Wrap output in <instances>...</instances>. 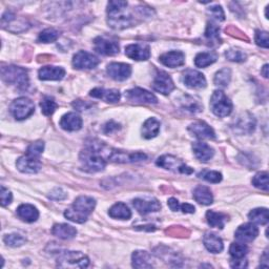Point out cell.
Here are the masks:
<instances>
[{"mask_svg": "<svg viewBox=\"0 0 269 269\" xmlns=\"http://www.w3.org/2000/svg\"><path fill=\"white\" fill-rule=\"evenodd\" d=\"M126 1H110L107 4L108 24L116 30H123L133 24V17L126 13Z\"/></svg>", "mask_w": 269, "mask_h": 269, "instance_id": "obj_1", "label": "cell"}, {"mask_svg": "<svg viewBox=\"0 0 269 269\" xmlns=\"http://www.w3.org/2000/svg\"><path fill=\"white\" fill-rule=\"evenodd\" d=\"M95 206L96 201L93 198L86 197V196H80L73 203V205L65 210L64 217L73 222L84 223L89 216L93 213Z\"/></svg>", "mask_w": 269, "mask_h": 269, "instance_id": "obj_2", "label": "cell"}, {"mask_svg": "<svg viewBox=\"0 0 269 269\" xmlns=\"http://www.w3.org/2000/svg\"><path fill=\"white\" fill-rule=\"evenodd\" d=\"M1 78L5 83L18 86L19 89H25L28 85V76L26 70L10 65L1 69Z\"/></svg>", "mask_w": 269, "mask_h": 269, "instance_id": "obj_3", "label": "cell"}, {"mask_svg": "<svg viewBox=\"0 0 269 269\" xmlns=\"http://www.w3.org/2000/svg\"><path fill=\"white\" fill-rule=\"evenodd\" d=\"M59 267L85 268L90 265V260L80 251H62L57 259Z\"/></svg>", "mask_w": 269, "mask_h": 269, "instance_id": "obj_4", "label": "cell"}, {"mask_svg": "<svg viewBox=\"0 0 269 269\" xmlns=\"http://www.w3.org/2000/svg\"><path fill=\"white\" fill-rule=\"evenodd\" d=\"M210 108L218 117H227L232 112V103L222 91H216L210 99Z\"/></svg>", "mask_w": 269, "mask_h": 269, "instance_id": "obj_5", "label": "cell"}, {"mask_svg": "<svg viewBox=\"0 0 269 269\" xmlns=\"http://www.w3.org/2000/svg\"><path fill=\"white\" fill-rule=\"evenodd\" d=\"M10 111L16 120H24L34 114L35 105L32 100L21 97L13 101Z\"/></svg>", "mask_w": 269, "mask_h": 269, "instance_id": "obj_6", "label": "cell"}, {"mask_svg": "<svg viewBox=\"0 0 269 269\" xmlns=\"http://www.w3.org/2000/svg\"><path fill=\"white\" fill-rule=\"evenodd\" d=\"M98 64V58L93 54L85 52V50H80L73 58V65L77 70H91L96 68Z\"/></svg>", "mask_w": 269, "mask_h": 269, "instance_id": "obj_7", "label": "cell"}, {"mask_svg": "<svg viewBox=\"0 0 269 269\" xmlns=\"http://www.w3.org/2000/svg\"><path fill=\"white\" fill-rule=\"evenodd\" d=\"M125 97L129 101H133V102L138 104H143V103L155 104L158 102V99L154 94L147 90L140 89V87H136V89L127 91L125 93Z\"/></svg>", "mask_w": 269, "mask_h": 269, "instance_id": "obj_8", "label": "cell"}, {"mask_svg": "<svg viewBox=\"0 0 269 269\" xmlns=\"http://www.w3.org/2000/svg\"><path fill=\"white\" fill-rule=\"evenodd\" d=\"M94 46H95L96 52L101 55L113 56L119 53L118 42L106 37H97L94 41Z\"/></svg>", "mask_w": 269, "mask_h": 269, "instance_id": "obj_9", "label": "cell"}, {"mask_svg": "<svg viewBox=\"0 0 269 269\" xmlns=\"http://www.w3.org/2000/svg\"><path fill=\"white\" fill-rule=\"evenodd\" d=\"M152 87H154L155 91L163 94V95H169L171 92L174 90V84L172 79L167 73L159 71L155 77Z\"/></svg>", "mask_w": 269, "mask_h": 269, "instance_id": "obj_10", "label": "cell"}, {"mask_svg": "<svg viewBox=\"0 0 269 269\" xmlns=\"http://www.w3.org/2000/svg\"><path fill=\"white\" fill-rule=\"evenodd\" d=\"M106 72L111 78L117 81H124L132 74V68L126 63L113 62L107 65Z\"/></svg>", "mask_w": 269, "mask_h": 269, "instance_id": "obj_11", "label": "cell"}, {"mask_svg": "<svg viewBox=\"0 0 269 269\" xmlns=\"http://www.w3.org/2000/svg\"><path fill=\"white\" fill-rule=\"evenodd\" d=\"M125 55L130 59L145 61L150 57V49L147 45L135 43V45H129L125 48Z\"/></svg>", "mask_w": 269, "mask_h": 269, "instance_id": "obj_12", "label": "cell"}, {"mask_svg": "<svg viewBox=\"0 0 269 269\" xmlns=\"http://www.w3.org/2000/svg\"><path fill=\"white\" fill-rule=\"evenodd\" d=\"M183 82L190 89L199 90L206 86V79L202 73L194 70H187L183 74Z\"/></svg>", "mask_w": 269, "mask_h": 269, "instance_id": "obj_13", "label": "cell"}, {"mask_svg": "<svg viewBox=\"0 0 269 269\" xmlns=\"http://www.w3.org/2000/svg\"><path fill=\"white\" fill-rule=\"evenodd\" d=\"M259 235V229L251 223H246L240 226L237 230L235 237L239 242L241 243H249L252 242Z\"/></svg>", "mask_w": 269, "mask_h": 269, "instance_id": "obj_14", "label": "cell"}, {"mask_svg": "<svg viewBox=\"0 0 269 269\" xmlns=\"http://www.w3.org/2000/svg\"><path fill=\"white\" fill-rule=\"evenodd\" d=\"M16 166L21 172L36 173L41 169V162L39 161L38 158H34L26 155L17 160Z\"/></svg>", "mask_w": 269, "mask_h": 269, "instance_id": "obj_15", "label": "cell"}, {"mask_svg": "<svg viewBox=\"0 0 269 269\" xmlns=\"http://www.w3.org/2000/svg\"><path fill=\"white\" fill-rule=\"evenodd\" d=\"M134 207L138 210V213L145 216L150 213H156L161 209V204L157 199H135L133 201Z\"/></svg>", "mask_w": 269, "mask_h": 269, "instance_id": "obj_16", "label": "cell"}, {"mask_svg": "<svg viewBox=\"0 0 269 269\" xmlns=\"http://www.w3.org/2000/svg\"><path fill=\"white\" fill-rule=\"evenodd\" d=\"M188 130L199 139H215V132L204 121L194 122L188 127Z\"/></svg>", "mask_w": 269, "mask_h": 269, "instance_id": "obj_17", "label": "cell"}, {"mask_svg": "<svg viewBox=\"0 0 269 269\" xmlns=\"http://www.w3.org/2000/svg\"><path fill=\"white\" fill-rule=\"evenodd\" d=\"M160 62L169 68H177L183 65L185 62V56L180 50H171V52L165 53L160 56Z\"/></svg>", "mask_w": 269, "mask_h": 269, "instance_id": "obj_18", "label": "cell"}, {"mask_svg": "<svg viewBox=\"0 0 269 269\" xmlns=\"http://www.w3.org/2000/svg\"><path fill=\"white\" fill-rule=\"evenodd\" d=\"M60 126L68 132H75L81 128L82 119L76 113L65 114L60 120Z\"/></svg>", "mask_w": 269, "mask_h": 269, "instance_id": "obj_19", "label": "cell"}, {"mask_svg": "<svg viewBox=\"0 0 269 269\" xmlns=\"http://www.w3.org/2000/svg\"><path fill=\"white\" fill-rule=\"evenodd\" d=\"M90 95L94 98L102 99L108 103L118 102L121 98V94L117 90H104V89H94L91 91Z\"/></svg>", "mask_w": 269, "mask_h": 269, "instance_id": "obj_20", "label": "cell"}, {"mask_svg": "<svg viewBox=\"0 0 269 269\" xmlns=\"http://www.w3.org/2000/svg\"><path fill=\"white\" fill-rule=\"evenodd\" d=\"M203 243H204L207 250L213 253H219L224 248L221 238L218 237L216 234H213V232H206L204 238H203Z\"/></svg>", "mask_w": 269, "mask_h": 269, "instance_id": "obj_21", "label": "cell"}, {"mask_svg": "<svg viewBox=\"0 0 269 269\" xmlns=\"http://www.w3.org/2000/svg\"><path fill=\"white\" fill-rule=\"evenodd\" d=\"M38 76L40 80H61L65 76V71L59 67H45L39 70Z\"/></svg>", "mask_w": 269, "mask_h": 269, "instance_id": "obj_22", "label": "cell"}, {"mask_svg": "<svg viewBox=\"0 0 269 269\" xmlns=\"http://www.w3.org/2000/svg\"><path fill=\"white\" fill-rule=\"evenodd\" d=\"M193 150L195 156L199 159L200 161L206 162L208 160L212 159L215 155V150L203 142H196L193 144Z\"/></svg>", "mask_w": 269, "mask_h": 269, "instance_id": "obj_23", "label": "cell"}, {"mask_svg": "<svg viewBox=\"0 0 269 269\" xmlns=\"http://www.w3.org/2000/svg\"><path fill=\"white\" fill-rule=\"evenodd\" d=\"M17 215L21 220L27 223H33L38 219L39 212L35 206L31 204H23L17 209Z\"/></svg>", "mask_w": 269, "mask_h": 269, "instance_id": "obj_24", "label": "cell"}, {"mask_svg": "<svg viewBox=\"0 0 269 269\" xmlns=\"http://www.w3.org/2000/svg\"><path fill=\"white\" fill-rule=\"evenodd\" d=\"M236 130L241 133H251L256 126V120L249 114H243L240 116L236 122Z\"/></svg>", "mask_w": 269, "mask_h": 269, "instance_id": "obj_25", "label": "cell"}, {"mask_svg": "<svg viewBox=\"0 0 269 269\" xmlns=\"http://www.w3.org/2000/svg\"><path fill=\"white\" fill-rule=\"evenodd\" d=\"M133 266L135 268H151L152 262L150 254L143 250H137L133 253Z\"/></svg>", "mask_w": 269, "mask_h": 269, "instance_id": "obj_26", "label": "cell"}, {"mask_svg": "<svg viewBox=\"0 0 269 269\" xmlns=\"http://www.w3.org/2000/svg\"><path fill=\"white\" fill-rule=\"evenodd\" d=\"M53 235L60 238L62 240H70L75 238L77 235V230L75 227L68 224H56L52 229Z\"/></svg>", "mask_w": 269, "mask_h": 269, "instance_id": "obj_27", "label": "cell"}, {"mask_svg": "<svg viewBox=\"0 0 269 269\" xmlns=\"http://www.w3.org/2000/svg\"><path fill=\"white\" fill-rule=\"evenodd\" d=\"M194 198L202 205H210L214 201L213 194L206 186H198L194 191Z\"/></svg>", "mask_w": 269, "mask_h": 269, "instance_id": "obj_28", "label": "cell"}, {"mask_svg": "<svg viewBox=\"0 0 269 269\" xmlns=\"http://www.w3.org/2000/svg\"><path fill=\"white\" fill-rule=\"evenodd\" d=\"M160 132V122L155 118H149L144 122L142 127V136L145 139L155 138Z\"/></svg>", "mask_w": 269, "mask_h": 269, "instance_id": "obj_29", "label": "cell"}, {"mask_svg": "<svg viewBox=\"0 0 269 269\" xmlns=\"http://www.w3.org/2000/svg\"><path fill=\"white\" fill-rule=\"evenodd\" d=\"M113 219H120V220H128L132 217L129 208L124 204V203H116L114 206L108 212Z\"/></svg>", "mask_w": 269, "mask_h": 269, "instance_id": "obj_30", "label": "cell"}, {"mask_svg": "<svg viewBox=\"0 0 269 269\" xmlns=\"http://www.w3.org/2000/svg\"><path fill=\"white\" fill-rule=\"evenodd\" d=\"M157 165L160 167H163V169L170 170V171H178L180 170V167L183 165V163L180 161L179 159H177L176 157L173 156H162L160 157L157 160Z\"/></svg>", "mask_w": 269, "mask_h": 269, "instance_id": "obj_31", "label": "cell"}, {"mask_svg": "<svg viewBox=\"0 0 269 269\" xmlns=\"http://www.w3.org/2000/svg\"><path fill=\"white\" fill-rule=\"evenodd\" d=\"M206 219L208 224L212 227L223 229L225 222L228 220V217L227 215L222 214V213H216L214 210H208L206 213Z\"/></svg>", "mask_w": 269, "mask_h": 269, "instance_id": "obj_32", "label": "cell"}, {"mask_svg": "<svg viewBox=\"0 0 269 269\" xmlns=\"http://www.w3.org/2000/svg\"><path fill=\"white\" fill-rule=\"evenodd\" d=\"M217 60V55L214 53H199L195 58V64L198 68H207Z\"/></svg>", "mask_w": 269, "mask_h": 269, "instance_id": "obj_33", "label": "cell"}, {"mask_svg": "<svg viewBox=\"0 0 269 269\" xmlns=\"http://www.w3.org/2000/svg\"><path fill=\"white\" fill-rule=\"evenodd\" d=\"M248 218L254 223L266 225L268 223V210L266 208H256L249 213Z\"/></svg>", "mask_w": 269, "mask_h": 269, "instance_id": "obj_34", "label": "cell"}, {"mask_svg": "<svg viewBox=\"0 0 269 269\" xmlns=\"http://www.w3.org/2000/svg\"><path fill=\"white\" fill-rule=\"evenodd\" d=\"M230 78H231V72L229 69H222L219 71L215 76V84L221 87H226L229 82H230Z\"/></svg>", "mask_w": 269, "mask_h": 269, "instance_id": "obj_35", "label": "cell"}, {"mask_svg": "<svg viewBox=\"0 0 269 269\" xmlns=\"http://www.w3.org/2000/svg\"><path fill=\"white\" fill-rule=\"evenodd\" d=\"M248 252L247 246L244 243H232L229 248V253L232 259H242Z\"/></svg>", "mask_w": 269, "mask_h": 269, "instance_id": "obj_36", "label": "cell"}, {"mask_svg": "<svg viewBox=\"0 0 269 269\" xmlns=\"http://www.w3.org/2000/svg\"><path fill=\"white\" fill-rule=\"evenodd\" d=\"M59 32L55 28H47V30L42 31L39 34L38 41L43 42V43H50V42H55L58 38H59Z\"/></svg>", "mask_w": 269, "mask_h": 269, "instance_id": "obj_37", "label": "cell"}, {"mask_svg": "<svg viewBox=\"0 0 269 269\" xmlns=\"http://www.w3.org/2000/svg\"><path fill=\"white\" fill-rule=\"evenodd\" d=\"M40 107L42 113L45 114L46 116H49L52 115L56 108L58 107V104L55 102V100L50 97H45L40 102Z\"/></svg>", "mask_w": 269, "mask_h": 269, "instance_id": "obj_38", "label": "cell"}, {"mask_svg": "<svg viewBox=\"0 0 269 269\" xmlns=\"http://www.w3.org/2000/svg\"><path fill=\"white\" fill-rule=\"evenodd\" d=\"M252 184L263 191H268V173L266 171L258 172L252 179Z\"/></svg>", "mask_w": 269, "mask_h": 269, "instance_id": "obj_39", "label": "cell"}, {"mask_svg": "<svg viewBox=\"0 0 269 269\" xmlns=\"http://www.w3.org/2000/svg\"><path fill=\"white\" fill-rule=\"evenodd\" d=\"M225 57H226L228 60L234 62H243L247 58L246 54L239 49H230L226 50V52H225Z\"/></svg>", "mask_w": 269, "mask_h": 269, "instance_id": "obj_40", "label": "cell"}, {"mask_svg": "<svg viewBox=\"0 0 269 269\" xmlns=\"http://www.w3.org/2000/svg\"><path fill=\"white\" fill-rule=\"evenodd\" d=\"M3 241L4 243L8 245V246H11V247H19L21 245H24L25 243V238L20 236L18 234H12V235H8L5 236L3 238Z\"/></svg>", "mask_w": 269, "mask_h": 269, "instance_id": "obj_41", "label": "cell"}, {"mask_svg": "<svg viewBox=\"0 0 269 269\" xmlns=\"http://www.w3.org/2000/svg\"><path fill=\"white\" fill-rule=\"evenodd\" d=\"M199 177L209 183H219L222 181V174L219 171H203L199 174Z\"/></svg>", "mask_w": 269, "mask_h": 269, "instance_id": "obj_42", "label": "cell"}, {"mask_svg": "<svg viewBox=\"0 0 269 269\" xmlns=\"http://www.w3.org/2000/svg\"><path fill=\"white\" fill-rule=\"evenodd\" d=\"M43 149H45V142L43 141H36L33 142L30 147H27V156H31L34 158H39L40 155L42 154Z\"/></svg>", "mask_w": 269, "mask_h": 269, "instance_id": "obj_43", "label": "cell"}, {"mask_svg": "<svg viewBox=\"0 0 269 269\" xmlns=\"http://www.w3.org/2000/svg\"><path fill=\"white\" fill-rule=\"evenodd\" d=\"M220 30L219 27H218L216 24H208L206 31H205V37L209 40V41H218L220 39Z\"/></svg>", "mask_w": 269, "mask_h": 269, "instance_id": "obj_44", "label": "cell"}, {"mask_svg": "<svg viewBox=\"0 0 269 269\" xmlns=\"http://www.w3.org/2000/svg\"><path fill=\"white\" fill-rule=\"evenodd\" d=\"M182 107L192 113H198L201 111V106L197 101H195L193 98L190 97H185V100L182 101Z\"/></svg>", "mask_w": 269, "mask_h": 269, "instance_id": "obj_45", "label": "cell"}, {"mask_svg": "<svg viewBox=\"0 0 269 269\" xmlns=\"http://www.w3.org/2000/svg\"><path fill=\"white\" fill-rule=\"evenodd\" d=\"M256 42L259 47L268 49V33L258 30L256 32Z\"/></svg>", "mask_w": 269, "mask_h": 269, "instance_id": "obj_46", "label": "cell"}, {"mask_svg": "<svg viewBox=\"0 0 269 269\" xmlns=\"http://www.w3.org/2000/svg\"><path fill=\"white\" fill-rule=\"evenodd\" d=\"M208 13L210 14V16H213L217 20H219V21L225 20L224 11L220 5H214V6H212V8H209Z\"/></svg>", "mask_w": 269, "mask_h": 269, "instance_id": "obj_47", "label": "cell"}, {"mask_svg": "<svg viewBox=\"0 0 269 269\" xmlns=\"http://www.w3.org/2000/svg\"><path fill=\"white\" fill-rule=\"evenodd\" d=\"M0 197H1V205L6 206L9 205L13 200V196L9 190L1 186V192H0Z\"/></svg>", "mask_w": 269, "mask_h": 269, "instance_id": "obj_48", "label": "cell"}, {"mask_svg": "<svg viewBox=\"0 0 269 269\" xmlns=\"http://www.w3.org/2000/svg\"><path fill=\"white\" fill-rule=\"evenodd\" d=\"M49 197L53 200H63L67 198V194H65L61 188H55V190L50 193Z\"/></svg>", "mask_w": 269, "mask_h": 269, "instance_id": "obj_49", "label": "cell"}, {"mask_svg": "<svg viewBox=\"0 0 269 269\" xmlns=\"http://www.w3.org/2000/svg\"><path fill=\"white\" fill-rule=\"evenodd\" d=\"M230 266L232 268H246L247 267V261L246 259H232L230 261Z\"/></svg>", "mask_w": 269, "mask_h": 269, "instance_id": "obj_50", "label": "cell"}, {"mask_svg": "<svg viewBox=\"0 0 269 269\" xmlns=\"http://www.w3.org/2000/svg\"><path fill=\"white\" fill-rule=\"evenodd\" d=\"M73 106H74L75 108H77L78 111H84V110H89L91 106H93V104L86 102V101L77 100L76 102L73 103Z\"/></svg>", "mask_w": 269, "mask_h": 269, "instance_id": "obj_51", "label": "cell"}, {"mask_svg": "<svg viewBox=\"0 0 269 269\" xmlns=\"http://www.w3.org/2000/svg\"><path fill=\"white\" fill-rule=\"evenodd\" d=\"M119 128V125L116 124V123H114L113 121L106 123V124L104 125V133L106 134H110L112 132H114V130H117Z\"/></svg>", "mask_w": 269, "mask_h": 269, "instance_id": "obj_52", "label": "cell"}, {"mask_svg": "<svg viewBox=\"0 0 269 269\" xmlns=\"http://www.w3.org/2000/svg\"><path fill=\"white\" fill-rule=\"evenodd\" d=\"M167 204H169L170 208L172 210V212H178V210L180 209V206H181L179 204V201L174 198H171L169 200V202H167Z\"/></svg>", "mask_w": 269, "mask_h": 269, "instance_id": "obj_53", "label": "cell"}, {"mask_svg": "<svg viewBox=\"0 0 269 269\" xmlns=\"http://www.w3.org/2000/svg\"><path fill=\"white\" fill-rule=\"evenodd\" d=\"M180 209L182 210L184 214H194L195 213V206L192 204H188V203H185V204H182L180 206Z\"/></svg>", "mask_w": 269, "mask_h": 269, "instance_id": "obj_54", "label": "cell"}, {"mask_svg": "<svg viewBox=\"0 0 269 269\" xmlns=\"http://www.w3.org/2000/svg\"><path fill=\"white\" fill-rule=\"evenodd\" d=\"M261 73H262V75H263L265 78H268V64L264 65L263 69H262V71H261Z\"/></svg>", "mask_w": 269, "mask_h": 269, "instance_id": "obj_55", "label": "cell"}]
</instances>
